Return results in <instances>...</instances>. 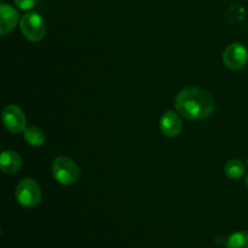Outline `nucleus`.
Returning a JSON list of instances; mask_svg holds the SVG:
<instances>
[{"mask_svg": "<svg viewBox=\"0 0 248 248\" xmlns=\"http://www.w3.org/2000/svg\"><path fill=\"white\" fill-rule=\"evenodd\" d=\"M246 184H247V186H248V173H247V177H246Z\"/></svg>", "mask_w": 248, "mask_h": 248, "instance_id": "obj_14", "label": "nucleus"}, {"mask_svg": "<svg viewBox=\"0 0 248 248\" xmlns=\"http://www.w3.org/2000/svg\"><path fill=\"white\" fill-rule=\"evenodd\" d=\"M24 140L31 147H41L45 143V133L41 128L31 126L24 130Z\"/></svg>", "mask_w": 248, "mask_h": 248, "instance_id": "obj_10", "label": "nucleus"}, {"mask_svg": "<svg viewBox=\"0 0 248 248\" xmlns=\"http://www.w3.org/2000/svg\"><path fill=\"white\" fill-rule=\"evenodd\" d=\"M227 248H248V232H237L230 235Z\"/></svg>", "mask_w": 248, "mask_h": 248, "instance_id": "obj_12", "label": "nucleus"}, {"mask_svg": "<svg viewBox=\"0 0 248 248\" xmlns=\"http://www.w3.org/2000/svg\"><path fill=\"white\" fill-rule=\"evenodd\" d=\"M19 28L29 41H40L45 36L46 27L43 17L36 12H27L19 21Z\"/></svg>", "mask_w": 248, "mask_h": 248, "instance_id": "obj_3", "label": "nucleus"}, {"mask_svg": "<svg viewBox=\"0 0 248 248\" xmlns=\"http://www.w3.org/2000/svg\"><path fill=\"white\" fill-rule=\"evenodd\" d=\"M22 166V159L14 150H4L0 156V167L5 173H16Z\"/></svg>", "mask_w": 248, "mask_h": 248, "instance_id": "obj_9", "label": "nucleus"}, {"mask_svg": "<svg viewBox=\"0 0 248 248\" xmlns=\"http://www.w3.org/2000/svg\"><path fill=\"white\" fill-rule=\"evenodd\" d=\"M227 176L232 179H239L245 173V165L240 160H230L224 167Z\"/></svg>", "mask_w": 248, "mask_h": 248, "instance_id": "obj_11", "label": "nucleus"}, {"mask_svg": "<svg viewBox=\"0 0 248 248\" xmlns=\"http://www.w3.org/2000/svg\"><path fill=\"white\" fill-rule=\"evenodd\" d=\"M2 123L12 133H19L26 130V116L17 106H7L2 111Z\"/></svg>", "mask_w": 248, "mask_h": 248, "instance_id": "obj_6", "label": "nucleus"}, {"mask_svg": "<svg viewBox=\"0 0 248 248\" xmlns=\"http://www.w3.org/2000/svg\"><path fill=\"white\" fill-rule=\"evenodd\" d=\"M177 111L190 120L205 119L215 108L213 97L206 90L190 86L182 90L174 101Z\"/></svg>", "mask_w": 248, "mask_h": 248, "instance_id": "obj_1", "label": "nucleus"}, {"mask_svg": "<svg viewBox=\"0 0 248 248\" xmlns=\"http://www.w3.org/2000/svg\"><path fill=\"white\" fill-rule=\"evenodd\" d=\"M160 128H161V132L167 137H176L181 133L183 124L176 111L167 110L160 121Z\"/></svg>", "mask_w": 248, "mask_h": 248, "instance_id": "obj_7", "label": "nucleus"}, {"mask_svg": "<svg viewBox=\"0 0 248 248\" xmlns=\"http://www.w3.org/2000/svg\"><path fill=\"white\" fill-rule=\"evenodd\" d=\"M223 61L229 69L239 70L246 65L248 61V51L242 44L234 43L227 46L223 53Z\"/></svg>", "mask_w": 248, "mask_h": 248, "instance_id": "obj_5", "label": "nucleus"}, {"mask_svg": "<svg viewBox=\"0 0 248 248\" xmlns=\"http://www.w3.org/2000/svg\"><path fill=\"white\" fill-rule=\"evenodd\" d=\"M16 199L23 207H35L41 201V190L39 184L31 178H24L16 188Z\"/></svg>", "mask_w": 248, "mask_h": 248, "instance_id": "obj_4", "label": "nucleus"}, {"mask_svg": "<svg viewBox=\"0 0 248 248\" xmlns=\"http://www.w3.org/2000/svg\"><path fill=\"white\" fill-rule=\"evenodd\" d=\"M52 174L56 181L63 186L74 184L80 177L78 165L67 156L56 157L52 162Z\"/></svg>", "mask_w": 248, "mask_h": 248, "instance_id": "obj_2", "label": "nucleus"}, {"mask_svg": "<svg viewBox=\"0 0 248 248\" xmlns=\"http://www.w3.org/2000/svg\"><path fill=\"white\" fill-rule=\"evenodd\" d=\"M0 14H1V24H0V33L5 35L16 27L18 22V14L16 10L7 4H1L0 6Z\"/></svg>", "mask_w": 248, "mask_h": 248, "instance_id": "obj_8", "label": "nucleus"}, {"mask_svg": "<svg viewBox=\"0 0 248 248\" xmlns=\"http://www.w3.org/2000/svg\"><path fill=\"white\" fill-rule=\"evenodd\" d=\"M15 2L21 10H31L36 4V0H15Z\"/></svg>", "mask_w": 248, "mask_h": 248, "instance_id": "obj_13", "label": "nucleus"}]
</instances>
